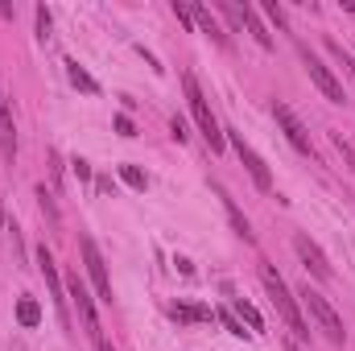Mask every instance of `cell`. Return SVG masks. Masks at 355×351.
Wrapping results in <instances>:
<instances>
[{
	"mask_svg": "<svg viewBox=\"0 0 355 351\" xmlns=\"http://www.w3.org/2000/svg\"><path fill=\"white\" fill-rule=\"evenodd\" d=\"M261 281H265V293L268 302L277 306V314H281V323L293 331V343H306L310 339V323L302 318V306H297V298H293V289L285 285V277L272 268V264H265L261 268Z\"/></svg>",
	"mask_w": 355,
	"mask_h": 351,
	"instance_id": "cell-1",
	"label": "cell"
},
{
	"mask_svg": "<svg viewBox=\"0 0 355 351\" xmlns=\"http://www.w3.org/2000/svg\"><path fill=\"white\" fill-rule=\"evenodd\" d=\"M297 298H302V306L310 310V318H314V327H318V331H322V335H327V339H331L335 348H343V343H347V331H343V318H339V314H335V306H331V302L322 298V289H314V285L306 281Z\"/></svg>",
	"mask_w": 355,
	"mask_h": 351,
	"instance_id": "cell-2",
	"label": "cell"
},
{
	"mask_svg": "<svg viewBox=\"0 0 355 351\" xmlns=\"http://www.w3.org/2000/svg\"><path fill=\"white\" fill-rule=\"evenodd\" d=\"M182 91H186V103H190V116H194V124H198V132H202V141L219 153L223 149V132H219V124H215V112H211V103H207V95L198 87V79L194 75H182Z\"/></svg>",
	"mask_w": 355,
	"mask_h": 351,
	"instance_id": "cell-3",
	"label": "cell"
},
{
	"mask_svg": "<svg viewBox=\"0 0 355 351\" xmlns=\"http://www.w3.org/2000/svg\"><path fill=\"white\" fill-rule=\"evenodd\" d=\"M67 302L79 310V318H83V327H87V335L95 343H103V331H99V314H95V298L87 293V285H83V277L79 273H71L67 277Z\"/></svg>",
	"mask_w": 355,
	"mask_h": 351,
	"instance_id": "cell-4",
	"label": "cell"
},
{
	"mask_svg": "<svg viewBox=\"0 0 355 351\" xmlns=\"http://www.w3.org/2000/svg\"><path fill=\"white\" fill-rule=\"evenodd\" d=\"M37 268H42V277H46V289H50V298H54V310H58V318L62 323H71V302H67V281L58 277V264H54V252L42 244L37 248Z\"/></svg>",
	"mask_w": 355,
	"mask_h": 351,
	"instance_id": "cell-5",
	"label": "cell"
},
{
	"mask_svg": "<svg viewBox=\"0 0 355 351\" xmlns=\"http://www.w3.org/2000/svg\"><path fill=\"white\" fill-rule=\"evenodd\" d=\"M297 54H302V62H306V75L314 79V87L322 91V95H327L331 103H343V99H347V95H343V83H339V79L331 75V67H327V62H322V58H318L314 50L297 46Z\"/></svg>",
	"mask_w": 355,
	"mask_h": 351,
	"instance_id": "cell-6",
	"label": "cell"
},
{
	"mask_svg": "<svg viewBox=\"0 0 355 351\" xmlns=\"http://www.w3.org/2000/svg\"><path fill=\"white\" fill-rule=\"evenodd\" d=\"M223 137H227V141H232V149L240 153V162H244V170L252 174V182H257L261 190H272V174H268L265 157H261V153H257V149H252V145L244 141V132H236V128H227Z\"/></svg>",
	"mask_w": 355,
	"mask_h": 351,
	"instance_id": "cell-7",
	"label": "cell"
},
{
	"mask_svg": "<svg viewBox=\"0 0 355 351\" xmlns=\"http://www.w3.org/2000/svg\"><path fill=\"white\" fill-rule=\"evenodd\" d=\"M79 252H83V264H87V277L95 281V293H99V302H112V277H107V264H103V252H99V244L83 236L79 240Z\"/></svg>",
	"mask_w": 355,
	"mask_h": 351,
	"instance_id": "cell-8",
	"label": "cell"
},
{
	"mask_svg": "<svg viewBox=\"0 0 355 351\" xmlns=\"http://www.w3.org/2000/svg\"><path fill=\"white\" fill-rule=\"evenodd\" d=\"M272 116H277V124H281V132L289 137V145L297 149V153H306V157H314V145H310V132H306V124L293 116V108L289 103H281V99H272Z\"/></svg>",
	"mask_w": 355,
	"mask_h": 351,
	"instance_id": "cell-9",
	"label": "cell"
},
{
	"mask_svg": "<svg viewBox=\"0 0 355 351\" xmlns=\"http://www.w3.org/2000/svg\"><path fill=\"white\" fill-rule=\"evenodd\" d=\"M293 252H297V261L306 264V273H314L318 281H331V277H335V268H331V261H327V252H322L306 232L293 236Z\"/></svg>",
	"mask_w": 355,
	"mask_h": 351,
	"instance_id": "cell-10",
	"label": "cell"
},
{
	"mask_svg": "<svg viewBox=\"0 0 355 351\" xmlns=\"http://www.w3.org/2000/svg\"><path fill=\"white\" fill-rule=\"evenodd\" d=\"M219 8H223V12H227V17H232L236 25H244V29H248V33H252V37H257V42H261L265 50L272 46V33L265 29V21H261V12H257L252 4H232V0H219Z\"/></svg>",
	"mask_w": 355,
	"mask_h": 351,
	"instance_id": "cell-11",
	"label": "cell"
},
{
	"mask_svg": "<svg viewBox=\"0 0 355 351\" xmlns=\"http://www.w3.org/2000/svg\"><path fill=\"white\" fill-rule=\"evenodd\" d=\"M190 17L198 21V29H202V33H211V37H215V46H223V50L232 46V37H227V33H223V25L211 17V8H202V4H190Z\"/></svg>",
	"mask_w": 355,
	"mask_h": 351,
	"instance_id": "cell-12",
	"label": "cell"
},
{
	"mask_svg": "<svg viewBox=\"0 0 355 351\" xmlns=\"http://www.w3.org/2000/svg\"><path fill=\"white\" fill-rule=\"evenodd\" d=\"M215 194H219V198H223V207H227V219H232V228H236V236H240V240H248V244H252V223H248V215H244V211H240V207H236V198H232V194H227V190H223V186H215Z\"/></svg>",
	"mask_w": 355,
	"mask_h": 351,
	"instance_id": "cell-13",
	"label": "cell"
},
{
	"mask_svg": "<svg viewBox=\"0 0 355 351\" xmlns=\"http://www.w3.org/2000/svg\"><path fill=\"white\" fill-rule=\"evenodd\" d=\"M170 318H174V323H215V310H211V306H186V302H174V306H170Z\"/></svg>",
	"mask_w": 355,
	"mask_h": 351,
	"instance_id": "cell-14",
	"label": "cell"
},
{
	"mask_svg": "<svg viewBox=\"0 0 355 351\" xmlns=\"http://www.w3.org/2000/svg\"><path fill=\"white\" fill-rule=\"evenodd\" d=\"M232 314H236L240 323H248V335H252V331H265V318H261V310H257L252 302L236 298V302H232Z\"/></svg>",
	"mask_w": 355,
	"mask_h": 351,
	"instance_id": "cell-15",
	"label": "cell"
},
{
	"mask_svg": "<svg viewBox=\"0 0 355 351\" xmlns=\"http://www.w3.org/2000/svg\"><path fill=\"white\" fill-rule=\"evenodd\" d=\"M67 79H71L79 91H87V95H99V83L91 79V75L79 67V62H75V58H67Z\"/></svg>",
	"mask_w": 355,
	"mask_h": 351,
	"instance_id": "cell-16",
	"label": "cell"
},
{
	"mask_svg": "<svg viewBox=\"0 0 355 351\" xmlns=\"http://www.w3.org/2000/svg\"><path fill=\"white\" fill-rule=\"evenodd\" d=\"M17 323H21V327H29V331H33V327H37V323H42V306H37V302H33V298H21V302H17Z\"/></svg>",
	"mask_w": 355,
	"mask_h": 351,
	"instance_id": "cell-17",
	"label": "cell"
},
{
	"mask_svg": "<svg viewBox=\"0 0 355 351\" xmlns=\"http://www.w3.org/2000/svg\"><path fill=\"white\" fill-rule=\"evenodd\" d=\"M215 318H219V323L227 327V335H236V339H248V331H244V323H240V318H236V314H232L227 306H223V310H215Z\"/></svg>",
	"mask_w": 355,
	"mask_h": 351,
	"instance_id": "cell-18",
	"label": "cell"
},
{
	"mask_svg": "<svg viewBox=\"0 0 355 351\" xmlns=\"http://www.w3.org/2000/svg\"><path fill=\"white\" fill-rule=\"evenodd\" d=\"M120 178H124L132 190H149V174H145L141 166H120Z\"/></svg>",
	"mask_w": 355,
	"mask_h": 351,
	"instance_id": "cell-19",
	"label": "cell"
},
{
	"mask_svg": "<svg viewBox=\"0 0 355 351\" xmlns=\"http://www.w3.org/2000/svg\"><path fill=\"white\" fill-rule=\"evenodd\" d=\"M0 137H12V103L4 91H0Z\"/></svg>",
	"mask_w": 355,
	"mask_h": 351,
	"instance_id": "cell-20",
	"label": "cell"
},
{
	"mask_svg": "<svg viewBox=\"0 0 355 351\" xmlns=\"http://www.w3.org/2000/svg\"><path fill=\"white\" fill-rule=\"evenodd\" d=\"M37 198H42V211H46V215H50V223H58V207H54V194H50V190H46V182H42V186H37Z\"/></svg>",
	"mask_w": 355,
	"mask_h": 351,
	"instance_id": "cell-21",
	"label": "cell"
},
{
	"mask_svg": "<svg viewBox=\"0 0 355 351\" xmlns=\"http://www.w3.org/2000/svg\"><path fill=\"white\" fill-rule=\"evenodd\" d=\"M37 37H42V42L50 37V8H46V4H37Z\"/></svg>",
	"mask_w": 355,
	"mask_h": 351,
	"instance_id": "cell-22",
	"label": "cell"
},
{
	"mask_svg": "<svg viewBox=\"0 0 355 351\" xmlns=\"http://www.w3.org/2000/svg\"><path fill=\"white\" fill-rule=\"evenodd\" d=\"M116 132H120V137H137V128H132L128 116H116Z\"/></svg>",
	"mask_w": 355,
	"mask_h": 351,
	"instance_id": "cell-23",
	"label": "cell"
},
{
	"mask_svg": "<svg viewBox=\"0 0 355 351\" xmlns=\"http://www.w3.org/2000/svg\"><path fill=\"white\" fill-rule=\"evenodd\" d=\"M170 137H174V141H186V137H190V132H186V124H182V120H170Z\"/></svg>",
	"mask_w": 355,
	"mask_h": 351,
	"instance_id": "cell-24",
	"label": "cell"
},
{
	"mask_svg": "<svg viewBox=\"0 0 355 351\" xmlns=\"http://www.w3.org/2000/svg\"><path fill=\"white\" fill-rule=\"evenodd\" d=\"M71 166H75V178H79V182H87V178H91V166L83 162V157H75Z\"/></svg>",
	"mask_w": 355,
	"mask_h": 351,
	"instance_id": "cell-25",
	"label": "cell"
},
{
	"mask_svg": "<svg viewBox=\"0 0 355 351\" xmlns=\"http://www.w3.org/2000/svg\"><path fill=\"white\" fill-rule=\"evenodd\" d=\"M265 12L277 21V25H285V8H281V4H265Z\"/></svg>",
	"mask_w": 355,
	"mask_h": 351,
	"instance_id": "cell-26",
	"label": "cell"
},
{
	"mask_svg": "<svg viewBox=\"0 0 355 351\" xmlns=\"http://www.w3.org/2000/svg\"><path fill=\"white\" fill-rule=\"evenodd\" d=\"M285 351H302V343H293V339H285Z\"/></svg>",
	"mask_w": 355,
	"mask_h": 351,
	"instance_id": "cell-27",
	"label": "cell"
},
{
	"mask_svg": "<svg viewBox=\"0 0 355 351\" xmlns=\"http://www.w3.org/2000/svg\"><path fill=\"white\" fill-rule=\"evenodd\" d=\"M99 351H116V348H107V343H99Z\"/></svg>",
	"mask_w": 355,
	"mask_h": 351,
	"instance_id": "cell-28",
	"label": "cell"
},
{
	"mask_svg": "<svg viewBox=\"0 0 355 351\" xmlns=\"http://www.w3.org/2000/svg\"><path fill=\"white\" fill-rule=\"evenodd\" d=\"M0 223H4V203H0Z\"/></svg>",
	"mask_w": 355,
	"mask_h": 351,
	"instance_id": "cell-29",
	"label": "cell"
}]
</instances>
